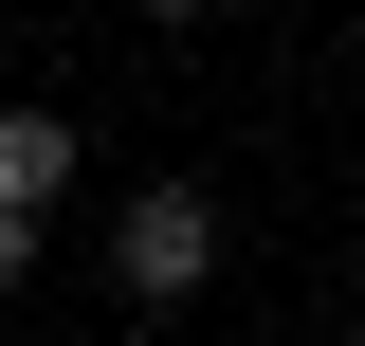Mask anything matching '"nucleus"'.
Here are the masks:
<instances>
[{
    "label": "nucleus",
    "instance_id": "7ed1b4c3",
    "mask_svg": "<svg viewBox=\"0 0 365 346\" xmlns=\"http://www.w3.org/2000/svg\"><path fill=\"white\" fill-rule=\"evenodd\" d=\"M19 273H37V219H0V292H19Z\"/></svg>",
    "mask_w": 365,
    "mask_h": 346
},
{
    "label": "nucleus",
    "instance_id": "f257e3e1",
    "mask_svg": "<svg viewBox=\"0 0 365 346\" xmlns=\"http://www.w3.org/2000/svg\"><path fill=\"white\" fill-rule=\"evenodd\" d=\"M201 256H220V201H201V182H146V201L110 219V273H128L146 310H165V292H201Z\"/></svg>",
    "mask_w": 365,
    "mask_h": 346
},
{
    "label": "nucleus",
    "instance_id": "f03ea898",
    "mask_svg": "<svg viewBox=\"0 0 365 346\" xmlns=\"http://www.w3.org/2000/svg\"><path fill=\"white\" fill-rule=\"evenodd\" d=\"M55 182H73V128L55 110H0V219H37Z\"/></svg>",
    "mask_w": 365,
    "mask_h": 346
}]
</instances>
